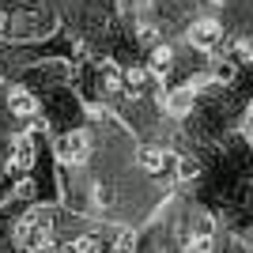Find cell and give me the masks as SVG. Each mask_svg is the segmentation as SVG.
<instances>
[{"label":"cell","mask_w":253,"mask_h":253,"mask_svg":"<svg viewBox=\"0 0 253 253\" xmlns=\"http://www.w3.org/2000/svg\"><path fill=\"white\" fill-rule=\"evenodd\" d=\"M53 155L64 167H87V159H91V136H87L84 128H72V132H64L53 144Z\"/></svg>","instance_id":"1"},{"label":"cell","mask_w":253,"mask_h":253,"mask_svg":"<svg viewBox=\"0 0 253 253\" xmlns=\"http://www.w3.org/2000/svg\"><path fill=\"white\" fill-rule=\"evenodd\" d=\"M11 38H23V42H34V38H42V34L53 31V15L49 11H15L8 23Z\"/></svg>","instance_id":"2"},{"label":"cell","mask_w":253,"mask_h":253,"mask_svg":"<svg viewBox=\"0 0 253 253\" xmlns=\"http://www.w3.org/2000/svg\"><path fill=\"white\" fill-rule=\"evenodd\" d=\"M189 45L193 49H201V53H215L223 45V23L219 19H211V15H204V19L189 23Z\"/></svg>","instance_id":"3"},{"label":"cell","mask_w":253,"mask_h":253,"mask_svg":"<svg viewBox=\"0 0 253 253\" xmlns=\"http://www.w3.org/2000/svg\"><path fill=\"white\" fill-rule=\"evenodd\" d=\"M136 167L148 174V178H163L170 167H174V155H170L167 148H159V144H144V148L136 151Z\"/></svg>","instance_id":"4"},{"label":"cell","mask_w":253,"mask_h":253,"mask_svg":"<svg viewBox=\"0 0 253 253\" xmlns=\"http://www.w3.org/2000/svg\"><path fill=\"white\" fill-rule=\"evenodd\" d=\"M34 167V136L31 132H19L15 136V144H11V159H8V174H31Z\"/></svg>","instance_id":"5"},{"label":"cell","mask_w":253,"mask_h":253,"mask_svg":"<svg viewBox=\"0 0 253 253\" xmlns=\"http://www.w3.org/2000/svg\"><path fill=\"white\" fill-rule=\"evenodd\" d=\"M193 106H197V91H193L189 84L163 91V110H167L170 117H185V114H193Z\"/></svg>","instance_id":"6"},{"label":"cell","mask_w":253,"mask_h":253,"mask_svg":"<svg viewBox=\"0 0 253 253\" xmlns=\"http://www.w3.org/2000/svg\"><path fill=\"white\" fill-rule=\"evenodd\" d=\"M8 114L27 121V117L38 114V98H34L27 87H11V91H8Z\"/></svg>","instance_id":"7"},{"label":"cell","mask_w":253,"mask_h":253,"mask_svg":"<svg viewBox=\"0 0 253 253\" xmlns=\"http://www.w3.org/2000/svg\"><path fill=\"white\" fill-rule=\"evenodd\" d=\"M148 68L155 80H163V76H170V68H174V49L170 45H151V57H148Z\"/></svg>","instance_id":"8"},{"label":"cell","mask_w":253,"mask_h":253,"mask_svg":"<svg viewBox=\"0 0 253 253\" xmlns=\"http://www.w3.org/2000/svg\"><path fill=\"white\" fill-rule=\"evenodd\" d=\"M151 80H155V76H151L148 64H128V68H125V91H128V95H140Z\"/></svg>","instance_id":"9"},{"label":"cell","mask_w":253,"mask_h":253,"mask_svg":"<svg viewBox=\"0 0 253 253\" xmlns=\"http://www.w3.org/2000/svg\"><path fill=\"white\" fill-rule=\"evenodd\" d=\"M102 242H110V250H121V253H125V250H136V234L128 231V227H117V223H114V227H106Z\"/></svg>","instance_id":"10"},{"label":"cell","mask_w":253,"mask_h":253,"mask_svg":"<svg viewBox=\"0 0 253 253\" xmlns=\"http://www.w3.org/2000/svg\"><path fill=\"white\" fill-rule=\"evenodd\" d=\"M23 223H27V227H42V231H53V227H57V211H53V208H31L27 215H23Z\"/></svg>","instance_id":"11"},{"label":"cell","mask_w":253,"mask_h":253,"mask_svg":"<svg viewBox=\"0 0 253 253\" xmlns=\"http://www.w3.org/2000/svg\"><path fill=\"white\" fill-rule=\"evenodd\" d=\"M68 250H76V253H95V250H102V238H98V234H76L72 242H68Z\"/></svg>","instance_id":"12"},{"label":"cell","mask_w":253,"mask_h":253,"mask_svg":"<svg viewBox=\"0 0 253 253\" xmlns=\"http://www.w3.org/2000/svg\"><path fill=\"white\" fill-rule=\"evenodd\" d=\"M193 234H201V238H211V234H215V219H211L208 211H197V215H193Z\"/></svg>","instance_id":"13"},{"label":"cell","mask_w":253,"mask_h":253,"mask_svg":"<svg viewBox=\"0 0 253 253\" xmlns=\"http://www.w3.org/2000/svg\"><path fill=\"white\" fill-rule=\"evenodd\" d=\"M234 61L253 64V34H242V38L234 42Z\"/></svg>","instance_id":"14"},{"label":"cell","mask_w":253,"mask_h":253,"mask_svg":"<svg viewBox=\"0 0 253 253\" xmlns=\"http://www.w3.org/2000/svg\"><path fill=\"white\" fill-rule=\"evenodd\" d=\"M197 174H201V163L189 159V155H181L178 159V181H189V178H197Z\"/></svg>","instance_id":"15"},{"label":"cell","mask_w":253,"mask_h":253,"mask_svg":"<svg viewBox=\"0 0 253 253\" xmlns=\"http://www.w3.org/2000/svg\"><path fill=\"white\" fill-rule=\"evenodd\" d=\"M91 197H95V208H110V204H114V189H110L106 181H95Z\"/></svg>","instance_id":"16"},{"label":"cell","mask_w":253,"mask_h":253,"mask_svg":"<svg viewBox=\"0 0 253 253\" xmlns=\"http://www.w3.org/2000/svg\"><path fill=\"white\" fill-rule=\"evenodd\" d=\"M136 34H140V42H148V45H155V42H159V27H155V23H144Z\"/></svg>","instance_id":"17"},{"label":"cell","mask_w":253,"mask_h":253,"mask_svg":"<svg viewBox=\"0 0 253 253\" xmlns=\"http://www.w3.org/2000/svg\"><path fill=\"white\" fill-rule=\"evenodd\" d=\"M8 23H11V15H8V11H0V38L8 34Z\"/></svg>","instance_id":"18"},{"label":"cell","mask_w":253,"mask_h":253,"mask_svg":"<svg viewBox=\"0 0 253 253\" xmlns=\"http://www.w3.org/2000/svg\"><path fill=\"white\" fill-rule=\"evenodd\" d=\"M246 121H250V125H253V102H250V110H246Z\"/></svg>","instance_id":"19"},{"label":"cell","mask_w":253,"mask_h":253,"mask_svg":"<svg viewBox=\"0 0 253 253\" xmlns=\"http://www.w3.org/2000/svg\"><path fill=\"white\" fill-rule=\"evenodd\" d=\"M211 4H227V0H211Z\"/></svg>","instance_id":"20"}]
</instances>
